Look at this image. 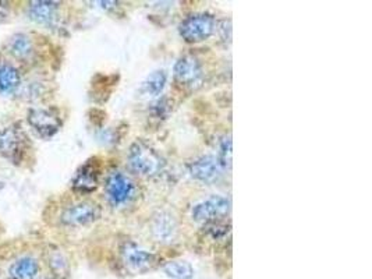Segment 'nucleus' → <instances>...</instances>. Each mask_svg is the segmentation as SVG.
<instances>
[{"label":"nucleus","instance_id":"nucleus-13","mask_svg":"<svg viewBox=\"0 0 372 279\" xmlns=\"http://www.w3.org/2000/svg\"><path fill=\"white\" fill-rule=\"evenodd\" d=\"M29 16L33 22L52 27L59 17V5L55 2H44V0H40V2H31L29 8Z\"/></svg>","mask_w":372,"mask_h":279},{"label":"nucleus","instance_id":"nucleus-19","mask_svg":"<svg viewBox=\"0 0 372 279\" xmlns=\"http://www.w3.org/2000/svg\"><path fill=\"white\" fill-rule=\"evenodd\" d=\"M216 158H218L222 169H230V166H232V140H230V137H225L222 140Z\"/></svg>","mask_w":372,"mask_h":279},{"label":"nucleus","instance_id":"nucleus-8","mask_svg":"<svg viewBox=\"0 0 372 279\" xmlns=\"http://www.w3.org/2000/svg\"><path fill=\"white\" fill-rule=\"evenodd\" d=\"M29 123L42 138L54 137L62 127V119L56 109L33 108L29 112Z\"/></svg>","mask_w":372,"mask_h":279},{"label":"nucleus","instance_id":"nucleus-15","mask_svg":"<svg viewBox=\"0 0 372 279\" xmlns=\"http://www.w3.org/2000/svg\"><path fill=\"white\" fill-rule=\"evenodd\" d=\"M22 86L19 70L10 65L0 66V94H12Z\"/></svg>","mask_w":372,"mask_h":279},{"label":"nucleus","instance_id":"nucleus-12","mask_svg":"<svg viewBox=\"0 0 372 279\" xmlns=\"http://www.w3.org/2000/svg\"><path fill=\"white\" fill-rule=\"evenodd\" d=\"M177 222L176 218L166 211L158 212L152 221V233L158 241L170 243L177 236Z\"/></svg>","mask_w":372,"mask_h":279},{"label":"nucleus","instance_id":"nucleus-10","mask_svg":"<svg viewBox=\"0 0 372 279\" xmlns=\"http://www.w3.org/2000/svg\"><path fill=\"white\" fill-rule=\"evenodd\" d=\"M222 166L216 157L205 155L188 164V173L193 179L202 183H212L222 175Z\"/></svg>","mask_w":372,"mask_h":279},{"label":"nucleus","instance_id":"nucleus-2","mask_svg":"<svg viewBox=\"0 0 372 279\" xmlns=\"http://www.w3.org/2000/svg\"><path fill=\"white\" fill-rule=\"evenodd\" d=\"M105 191L108 201L113 208H126L138 196L136 182L120 170H113L109 173L105 183Z\"/></svg>","mask_w":372,"mask_h":279},{"label":"nucleus","instance_id":"nucleus-1","mask_svg":"<svg viewBox=\"0 0 372 279\" xmlns=\"http://www.w3.org/2000/svg\"><path fill=\"white\" fill-rule=\"evenodd\" d=\"M129 162L136 173L147 177L158 176L165 169V159L161 154L152 145L141 140L130 147Z\"/></svg>","mask_w":372,"mask_h":279},{"label":"nucleus","instance_id":"nucleus-7","mask_svg":"<svg viewBox=\"0 0 372 279\" xmlns=\"http://www.w3.org/2000/svg\"><path fill=\"white\" fill-rule=\"evenodd\" d=\"M101 207L92 201H80L67 207L60 216V221L66 226H87L97 222L101 218Z\"/></svg>","mask_w":372,"mask_h":279},{"label":"nucleus","instance_id":"nucleus-17","mask_svg":"<svg viewBox=\"0 0 372 279\" xmlns=\"http://www.w3.org/2000/svg\"><path fill=\"white\" fill-rule=\"evenodd\" d=\"M9 52L17 59H27L33 54V42L24 34H16L9 41Z\"/></svg>","mask_w":372,"mask_h":279},{"label":"nucleus","instance_id":"nucleus-3","mask_svg":"<svg viewBox=\"0 0 372 279\" xmlns=\"http://www.w3.org/2000/svg\"><path fill=\"white\" fill-rule=\"evenodd\" d=\"M218 23L213 15L194 13L187 16L180 27V37L188 44H200L209 40L216 31Z\"/></svg>","mask_w":372,"mask_h":279},{"label":"nucleus","instance_id":"nucleus-11","mask_svg":"<svg viewBox=\"0 0 372 279\" xmlns=\"http://www.w3.org/2000/svg\"><path fill=\"white\" fill-rule=\"evenodd\" d=\"M73 189L79 193H92L99 184V169L95 162L88 161L76 173L73 179Z\"/></svg>","mask_w":372,"mask_h":279},{"label":"nucleus","instance_id":"nucleus-20","mask_svg":"<svg viewBox=\"0 0 372 279\" xmlns=\"http://www.w3.org/2000/svg\"><path fill=\"white\" fill-rule=\"evenodd\" d=\"M49 265L52 268V271L59 275V276H63V275H67L69 272V264H67V260L65 258V255L60 253V251H54L49 257Z\"/></svg>","mask_w":372,"mask_h":279},{"label":"nucleus","instance_id":"nucleus-9","mask_svg":"<svg viewBox=\"0 0 372 279\" xmlns=\"http://www.w3.org/2000/svg\"><path fill=\"white\" fill-rule=\"evenodd\" d=\"M173 76L176 83H179L180 86L195 88L201 86L204 79L202 65L197 58L191 55H184L176 62L173 69Z\"/></svg>","mask_w":372,"mask_h":279},{"label":"nucleus","instance_id":"nucleus-21","mask_svg":"<svg viewBox=\"0 0 372 279\" xmlns=\"http://www.w3.org/2000/svg\"><path fill=\"white\" fill-rule=\"evenodd\" d=\"M172 111V105L168 98H161L155 104H152V113L155 118H166Z\"/></svg>","mask_w":372,"mask_h":279},{"label":"nucleus","instance_id":"nucleus-5","mask_svg":"<svg viewBox=\"0 0 372 279\" xmlns=\"http://www.w3.org/2000/svg\"><path fill=\"white\" fill-rule=\"evenodd\" d=\"M232 202L225 196H211L207 200H202L194 204L191 209V216L195 222L211 223L220 221L230 212Z\"/></svg>","mask_w":372,"mask_h":279},{"label":"nucleus","instance_id":"nucleus-6","mask_svg":"<svg viewBox=\"0 0 372 279\" xmlns=\"http://www.w3.org/2000/svg\"><path fill=\"white\" fill-rule=\"evenodd\" d=\"M120 257L123 264L133 272H147L158 264V257L143 248L140 244L127 240L120 247Z\"/></svg>","mask_w":372,"mask_h":279},{"label":"nucleus","instance_id":"nucleus-16","mask_svg":"<svg viewBox=\"0 0 372 279\" xmlns=\"http://www.w3.org/2000/svg\"><path fill=\"white\" fill-rule=\"evenodd\" d=\"M168 81V74L165 70H156L151 73L145 81L141 86V93L144 95H151V97H158L163 91L165 86Z\"/></svg>","mask_w":372,"mask_h":279},{"label":"nucleus","instance_id":"nucleus-14","mask_svg":"<svg viewBox=\"0 0 372 279\" xmlns=\"http://www.w3.org/2000/svg\"><path fill=\"white\" fill-rule=\"evenodd\" d=\"M40 273V265L33 257L19 258L9 268V275L12 279H35Z\"/></svg>","mask_w":372,"mask_h":279},{"label":"nucleus","instance_id":"nucleus-4","mask_svg":"<svg viewBox=\"0 0 372 279\" xmlns=\"http://www.w3.org/2000/svg\"><path fill=\"white\" fill-rule=\"evenodd\" d=\"M29 148L27 134L17 125L0 130V154L15 165L23 162Z\"/></svg>","mask_w":372,"mask_h":279},{"label":"nucleus","instance_id":"nucleus-18","mask_svg":"<svg viewBox=\"0 0 372 279\" xmlns=\"http://www.w3.org/2000/svg\"><path fill=\"white\" fill-rule=\"evenodd\" d=\"M165 273L172 279H191L194 278V268L187 261H170L163 266Z\"/></svg>","mask_w":372,"mask_h":279},{"label":"nucleus","instance_id":"nucleus-22","mask_svg":"<svg viewBox=\"0 0 372 279\" xmlns=\"http://www.w3.org/2000/svg\"><path fill=\"white\" fill-rule=\"evenodd\" d=\"M207 229H208V233L213 237V239H222L229 232V225L226 223H222L220 221H215V222H211V223H207L205 225Z\"/></svg>","mask_w":372,"mask_h":279}]
</instances>
